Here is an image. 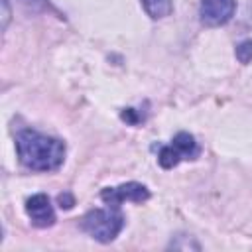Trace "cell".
Masks as SVG:
<instances>
[{
    "label": "cell",
    "instance_id": "5",
    "mask_svg": "<svg viewBox=\"0 0 252 252\" xmlns=\"http://www.w3.org/2000/svg\"><path fill=\"white\" fill-rule=\"evenodd\" d=\"M236 12V0H201L199 16L203 26L219 28L232 20Z\"/></svg>",
    "mask_w": 252,
    "mask_h": 252
},
{
    "label": "cell",
    "instance_id": "2",
    "mask_svg": "<svg viewBox=\"0 0 252 252\" xmlns=\"http://www.w3.org/2000/svg\"><path fill=\"white\" fill-rule=\"evenodd\" d=\"M124 215L120 213V207H106V209H93L81 219V228L93 236L94 240L108 244L112 242L124 228Z\"/></svg>",
    "mask_w": 252,
    "mask_h": 252
},
{
    "label": "cell",
    "instance_id": "1",
    "mask_svg": "<svg viewBox=\"0 0 252 252\" xmlns=\"http://www.w3.org/2000/svg\"><path fill=\"white\" fill-rule=\"evenodd\" d=\"M16 152L20 163L32 171H55L65 159V144L61 140L32 128L16 134Z\"/></svg>",
    "mask_w": 252,
    "mask_h": 252
},
{
    "label": "cell",
    "instance_id": "6",
    "mask_svg": "<svg viewBox=\"0 0 252 252\" xmlns=\"http://www.w3.org/2000/svg\"><path fill=\"white\" fill-rule=\"evenodd\" d=\"M26 213L32 220L33 226L37 228H47L55 224V211L45 193H35L26 199Z\"/></svg>",
    "mask_w": 252,
    "mask_h": 252
},
{
    "label": "cell",
    "instance_id": "3",
    "mask_svg": "<svg viewBox=\"0 0 252 252\" xmlns=\"http://www.w3.org/2000/svg\"><path fill=\"white\" fill-rule=\"evenodd\" d=\"M201 154L199 144L195 142L193 134L189 132H179L175 134V138L171 140V144L163 146L158 154V161L163 169H171L175 167L181 159H195Z\"/></svg>",
    "mask_w": 252,
    "mask_h": 252
},
{
    "label": "cell",
    "instance_id": "8",
    "mask_svg": "<svg viewBox=\"0 0 252 252\" xmlns=\"http://www.w3.org/2000/svg\"><path fill=\"white\" fill-rule=\"evenodd\" d=\"M234 55H236V59H238L242 65L250 63V61H252V39H242V41L236 45Z\"/></svg>",
    "mask_w": 252,
    "mask_h": 252
},
{
    "label": "cell",
    "instance_id": "7",
    "mask_svg": "<svg viewBox=\"0 0 252 252\" xmlns=\"http://www.w3.org/2000/svg\"><path fill=\"white\" fill-rule=\"evenodd\" d=\"M142 6L152 20H161L173 12V0H142Z\"/></svg>",
    "mask_w": 252,
    "mask_h": 252
},
{
    "label": "cell",
    "instance_id": "4",
    "mask_svg": "<svg viewBox=\"0 0 252 252\" xmlns=\"http://www.w3.org/2000/svg\"><path fill=\"white\" fill-rule=\"evenodd\" d=\"M100 199L110 207H120L124 201L144 203L150 199V189L142 183L128 181V183H122L118 187H104L100 191Z\"/></svg>",
    "mask_w": 252,
    "mask_h": 252
},
{
    "label": "cell",
    "instance_id": "10",
    "mask_svg": "<svg viewBox=\"0 0 252 252\" xmlns=\"http://www.w3.org/2000/svg\"><path fill=\"white\" fill-rule=\"evenodd\" d=\"M20 2H22V4H26V6H32V8H33V6H41V4H43V0H20Z\"/></svg>",
    "mask_w": 252,
    "mask_h": 252
},
{
    "label": "cell",
    "instance_id": "9",
    "mask_svg": "<svg viewBox=\"0 0 252 252\" xmlns=\"http://www.w3.org/2000/svg\"><path fill=\"white\" fill-rule=\"evenodd\" d=\"M59 205L65 207V209H71V207L75 205V199H73L69 193H61V195H59Z\"/></svg>",
    "mask_w": 252,
    "mask_h": 252
}]
</instances>
